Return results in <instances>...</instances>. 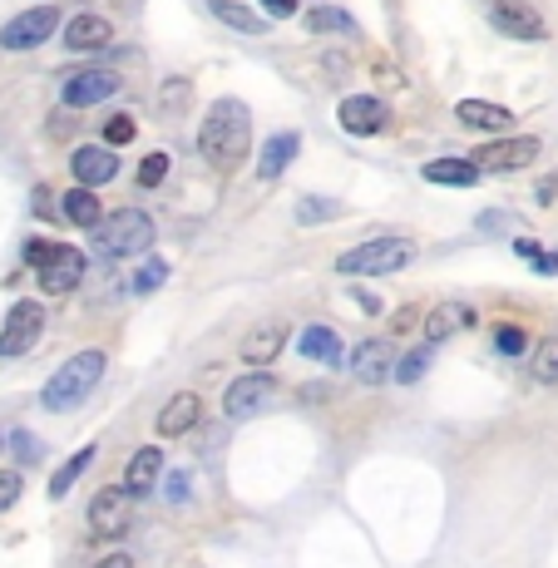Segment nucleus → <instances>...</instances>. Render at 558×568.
Returning a JSON list of instances; mask_svg holds the SVG:
<instances>
[{
  "label": "nucleus",
  "mask_w": 558,
  "mask_h": 568,
  "mask_svg": "<svg viewBox=\"0 0 558 568\" xmlns=\"http://www.w3.org/2000/svg\"><path fill=\"white\" fill-rule=\"evenodd\" d=\"M134 134H139V124H134L129 114H114V119L104 124V144H109V149H124Z\"/></svg>",
  "instance_id": "obj_36"
},
{
  "label": "nucleus",
  "mask_w": 558,
  "mask_h": 568,
  "mask_svg": "<svg viewBox=\"0 0 558 568\" xmlns=\"http://www.w3.org/2000/svg\"><path fill=\"white\" fill-rule=\"evenodd\" d=\"M416 262V243L410 237H371V243H356L336 258L342 277H390V272H406Z\"/></svg>",
  "instance_id": "obj_3"
},
{
  "label": "nucleus",
  "mask_w": 558,
  "mask_h": 568,
  "mask_svg": "<svg viewBox=\"0 0 558 568\" xmlns=\"http://www.w3.org/2000/svg\"><path fill=\"white\" fill-rule=\"evenodd\" d=\"M11 445H15V455H21L25 465H35V460H40V455H45V445H40V440H35V435H25V430H15V435H11Z\"/></svg>",
  "instance_id": "obj_38"
},
{
  "label": "nucleus",
  "mask_w": 558,
  "mask_h": 568,
  "mask_svg": "<svg viewBox=\"0 0 558 568\" xmlns=\"http://www.w3.org/2000/svg\"><path fill=\"white\" fill-rule=\"evenodd\" d=\"M183 99H188V79H169V85H163V109H169V114H183Z\"/></svg>",
  "instance_id": "obj_39"
},
{
  "label": "nucleus",
  "mask_w": 558,
  "mask_h": 568,
  "mask_svg": "<svg viewBox=\"0 0 558 568\" xmlns=\"http://www.w3.org/2000/svg\"><path fill=\"white\" fill-rule=\"evenodd\" d=\"M109 40H114V25H109L104 15H95V11L70 15V25H65V45H70L75 54H85V50H104Z\"/></svg>",
  "instance_id": "obj_19"
},
{
  "label": "nucleus",
  "mask_w": 558,
  "mask_h": 568,
  "mask_svg": "<svg viewBox=\"0 0 558 568\" xmlns=\"http://www.w3.org/2000/svg\"><path fill=\"white\" fill-rule=\"evenodd\" d=\"M114 95H119V70H109V65H89L65 79V109H89Z\"/></svg>",
  "instance_id": "obj_14"
},
{
  "label": "nucleus",
  "mask_w": 558,
  "mask_h": 568,
  "mask_svg": "<svg viewBox=\"0 0 558 568\" xmlns=\"http://www.w3.org/2000/svg\"><path fill=\"white\" fill-rule=\"evenodd\" d=\"M85 272H89V258L79 252L75 243H54L50 258L35 268V277H40L45 297H65V292H75L79 282H85Z\"/></svg>",
  "instance_id": "obj_5"
},
{
  "label": "nucleus",
  "mask_w": 558,
  "mask_h": 568,
  "mask_svg": "<svg viewBox=\"0 0 558 568\" xmlns=\"http://www.w3.org/2000/svg\"><path fill=\"white\" fill-rule=\"evenodd\" d=\"M129 519H134V494L124 484H109V490H99L89 499V534L95 539H119L129 529Z\"/></svg>",
  "instance_id": "obj_8"
},
{
  "label": "nucleus",
  "mask_w": 558,
  "mask_h": 568,
  "mask_svg": "<svg viewBox=\"0 0 558 568\" xmlns=\"http://www.w3.org/2000/svg\"><path fill=\"white\" fill-rule=\"evenodd\" d=\"M386 119H390V109H386V99H376V95H351V99H342V109H336V124H342L346 134H356V139L381 134L386 129Z\"/></svg>",
  "instance_id": "obj_13"
},
{
  "label": "nucleus",
  "mask_w": 558,
  "mask_h": 568,
  "mask_svg": "<svg viewBox=\"0 0 558 568\" xmlns=\"http://www.w3.org/2000/svg\"><path fill=\"white\" fill-rule=\"evenodd\" d=\"M95 568H134V558L124 554V548H119V554H104V558H99Z\"/></svg>",
  "instance_id": "obj_44"
},
{
  "label": "nucleus",
  "mask_w": 558,
  "mask_h": 568,
  "mask_svg": "<svg viewBox=\"0 0 558 568\" xmlns=\"http://www.w3.org/2000/svg\"><path fill=\"white\" fill-rule=\"evenodd\" d=\"M396 342H381V336H371V342H356V351L346 356V366H351V375L361 381V386H386L390 375H396Z\"/></svg>",
  "instance_id": "obj_10"
},
{
  "label": "nucleus",
  "mask_w": 558,
  "mask_h": 568,
  "mask_svg": "<svg viewBox=\"0 0 558 568\" xmlns=\"http://www.w3.org/2000/svg\"><path fill=\"white\" fill-rule=\"evenodd\" d=\"M470 326H480V311L464 307V301H441V307H430L425 317H420V332H425L430 346L450 342V336L470 332Z\"/></svg>",
  "instance_id": "obj_15"
},
{
  "label": "nucleus",
  "mask_w": 558,
  "mask_h": 568,
  "mask_svg": "<svg viewBox=\"0 0 558 568\" xmlns=\"http://www.w3.org/2000/svg\"><path fill=\"white\" fill-rule=\"evenodd\" d=\"M554 198H558V183L544 178V183H538V203H554Z\"/></svg>",
  "instance_id": "obj_45"
},
{
  "label": "nucleus",
  "mask_w": 558,
  "mask_h": 568,
  "mask_svg": "<svg viewBox=\"0 0 558 568\" xmlns=\"http://www.w3.org/2000/svg\"><path fill=\"white\" fill-rule=\"evenodd\" d=\"M0 445H5V435H0Z\"/></svg>",
  "instance_id": "obj_47"
},
{
  "label": "nucleus",
  "mask_w": 558,
  "mask_h": 568,
  "mask_svg": "<svg viewBox=\"0 0 558 568\" xmlns=\"http://www.w3.org/2000/svg\"><path fill=\"white\" fill-rule=\"evenodd\" d=\"M163 480V455L159 445H144V450H134L129 470H124V490L134 494V499H144V494H153Z\"/></svg>",
  "instance_id": "obj_20"
},
{
  "label": "nucleus",
  "mask_w": 558,
  "mask_h": 568,
  "mask_svg": "<svg viewBox=\"0 0 558 568\" xmlns=\"http://www.w3.org/2000/svg\"><path fill=\"white\" fill-rule=\"evenodd\" d=\"M169 169H173V159H169V153H149V159H144L139 163V188H159V183L163 178H169Z\"/></svg>",
  "instance_id": "obj_35"
},
{
  "label": "nucleus",
  "mask_w": 558,
  "mask_h": 568,
  "mask_svg": "<svg viewBox=\"0 0 558 568\" xmlns=\"http://www.w3.org/2000/svg\"><path fill=\"white\" fill-rule=\"evenodd\" d=\"M95 455H99V445H85V450H75V455H70V460L50 474V499H65V494L79 484V474H85L89 465H95Z\"/></svg>",
  "instance_id": "obj_27"
},
{
  "label": "nucleus",
  "mask_w": 558,
  "mask_h": 568,
  "mask_svg": "<svg viewBox=\"0 0 558 568\" xmlns=\"http://www.w3.org/2000/svg\"><path fill=\"white\" fill-rule=\"evenodd\" d=\"M262 15H272V21H287V15H297V0H258Z\"/></svg>",
  "instance_id": "obj_40"
},
{
  "label": "nucleus",
  "mask_w": 558,
  "mask_h": 568,
  "mask_svg": "<svg viewBox=\"0 0 558 568\" xmlns=\"http://www.w3.org/2000/svg\"><path fill=\"white\" fill-rule=\"evenodd\" d=\"M21 490H25L21 470H0V515H5V509H11V504L21 499Z\"/></svg>",
  "instance_id": "obj_37"
},
{
  "label": "nucleus",
  "mask_w": 558,
  "mask_h": 568,
  "mask_svg": "<svg viewBox=\"0 0 558 568\" xmlns=\"http://www.w3.org/2000/svg\"><path fill=\"white\" fill-rule=\"evenodd\" d=\"M163 282H169V262L163 258H149L139 268V277H134V292H139V297H149V292H159Z\"/></svg>",
  "instance_id": "obj_34"
},
{
  "label": "nucleus",
  "mask_w": 558,
  "mask_h": 568,
  "mask_svg": "<svg viewBox=\"0 0 558 568\" xmlns=\"http://www.w3.org/2000/svg\"><path fill=\"white\" fill-rule=\"evenodd\" d=\"M514 252L534 262V272H544V277H548V272H558V252H544L534 237H514Z\"/></svg>",
  "instance_id": "obj_33"
},
{
  "label": "nucleus",
  "mask_w": 558,
  "mask_h": 568,
  "mask_svg": "<svg viewBox=\"0 0 558 568\" xmlns=\"http://www.w3.org/2000/svg\"><path fill=\"white\" fill-rule=\"evenodd\" d=\"M114 5H119V11H139L144 0H114Z\"/></svg>",
  "instance_id": "obj_46"
},
{
  "label": "nucleus",
  "mask_w": 558,
  "mask_h": 568,
  "mask_svg": "<svg viewBox=\"0 0 558 568\" xmlns=\"http://www.w3.org/2000/svg\"><path fill=\"white\" fill-rule=\"evenodd\" d=\"M430 361H435V346H430V342L416 346V351H406V356L396 361V386H416L420 375L430 371Z\"/></svg>",
  "instance_id": "obj_29"
},
{
  "label": "nucleus",
  "mask_w": 558,
  "mask_h": 568,
  "mask_svg": "<svg viewBox=\"0 0 558 568\" xmlns=\"http://www.w3.org/2000/svg\"><path fill=\"white\" fill-rule=\"evenodd\" d=\"M282 346H287V326H282V322H268V326H258V332H247L243 361H247V366H272V361L282 356Z\"/></svg>",
  "instance_id": "obj_21"
},
{
  "label": "nucleus",
  "mask_w": 558,
  "mask_h": 568,
  "mask_svg": "<svg viewBox=\"0 0 558 568\" xmlns=\"http://www.w3.org/2000/svg\"><path fill=\"white\" fill-rule=\"evenodd\" d=\"M455 119H460L464 129H480V134L514 129V109L494 104V99H460V104H455Z\"/></svg>",
  "instance_id": "obj_17"
},
{
  "label": "nucleus",
  "mask_w": 558,
  "mask_h": 568,
  "mask_svg": "<svg viewBox=\"0 0 558 568\" xmlns=\"http://www.w3.org/2000/svg\"><path fill=\"white\" fill-rule=\"evenodd\" d=\"M45 332V307L40 301H15L11 311H5V322H0V361H15V356H25L35 342H40Z\"/></svg>",
  "instance_id": "obj_6"
},
{
  "label": "nucleus",
  "mask_w": 558,
  "mask_h": 568,
  "mask_svg": "<svg viewBox=\"0 0 558 568\" xmlns=\"http://www.w3.org/2000/svg\"><path fill=\"white\" fill-rule=\"evenodd\" d=\"M272 400H277V381H272L262 366H252V371L237 375L233 386L223 391V416L227 420H247V416H258V410H268Z\"/></svg>",
  "instance_id": "obj_7"
},
{
  "label": "nucleus",
  "mask_w": 558,
  "mask_h": 568,
  "mask_svg": "<svg viewBox=\"0 0 558 568\" xmlns=\"http://www.w3.org/2000/svg\"><path fill=\"white\" fill-rule=\"evenodd\" d=\"M198 420H203V400H198V391H178V396L159 410V435L178 440V435H188Z\"/></svg>",
  "instance_id": "obj_18"
},
{
  "label": "nucleus",
  "mask_w": 558,
  "mask_h": 568,
  "mask_svg": "<svg viewBox=\"0 0 558 568\" xmlns=\"http://www.w3.org/2000/svg\"><path fill=\"white\" fill-rule=\"evenodd\" d=\"M489 21H494V30L499 35H509V40H529V45H538L548 35V25H544V15L529 5V0H494L489 5Z\"/></svg>",
  "instance_id": "obj_11"
},
{
  "label": "nucleus",
  "mask_w": 558,
  "mask_h": 568,
  "mask_svg": "<svg viewBox=\"0 0 558 568\" xmlns=\"http://www.w3.org/2000/svg\"><path fill=\"white\" fill-rule=\"evenodd\" d=\"M297 149H301V134H272L268 139V149H262V159H258V178L262 183H272V178H282V173L292 169V159H297Z\"/></svg>",
  "instance_id": "obj_23"
},
{
  "label": "nucleus",
  "mask_w": 558,
  "mask_h": 568,
  "mask_svg": "<svg viewBox=\"0 0 558 568\" xmlns=\"http://www.w3.org/2000/svg\"><path fill=\"white\" fill-rule=\"evenodd\" d=\"M60 213H65L75 227H89V233H95V227L104 223V208H99V194H95V188H85V183H79V188H70L65 203H60Z\"/></svg>",
  "instance_id": "obj_26"
},
{
  "label": "nucleus",
  "mask_w": 558,
  "mask_h": 568,
  "mask_svg": "<svg viewBox=\"0 0 558 568\" xmlns=\"http://www.w3.org/2000/svg\"><path fill=\"white\" fill-rule=\"evenodd\" d=\"M50 247H54V243H45V237H35V243H25V262H30V268H40V262L50 258Z\"/></svg>",
  "instance_id": "obj_42"
},
{
  "label": "nucleus",
  "mask_w": 558,
  "mask_h": 568,
  "mask_svg": "<svg viewBox=\"0 0 558 568\" xmlns=\"http://www.w3.org/2000/svg\"><path fill=\"white\" fill-rule=\"evenodd\" d=\"M494 351L499 356H529V332L519 322H499L494 326Z\"/></svg>",
  "instance_id": "obj_31"
},
{
  "label": "nucleus",
  "mask_w": 558,
  "mask_h": 568,
  "mask_svg": "<svg viewBox=\"0 0 558 568\" xmlns=\"http://www.w3.org/2000/svg\"><path fill=\"white\" fill-rule=\"evenodd\" d=\"M163 494H169V504H188V480H183V474H169V480H163Z\"/></svg>",
  "instance_id": "obj_41"
},
{
  "label": "nucleus",
  "mask_w": 558,
  "mask_h": 568,
  "mask_svg": "<svg viewBox=\"0 0 558 568\" xmlns=\"http://www.w3.org/2000/svg\"><path fill=\"white\" fill-rule=\"evenodd\" d=\"M346 203H336V198H301L297 203V218L301 223H326V218H342Z\"/></svg>",
  "instance_id": "obj_32"
},
{
  "label": "nucleus",
  "mask_w": 558,
  "mask_h": 568,
  "mask_svg": "<svg viewBox=\"0 0 558 568\" xmlns=\"http://www.w3.org/2000/svg\"><path fill=\"white\" fill-rule=\"evenodd\" d=\"M54 30H60V11H54V5H35V11L0 25V50H35V45H45Z\"/></svg>",
  "instance_id": "obj_9"
},
{
  "label": "nucleus",
  "mask_w": 558,
  "mask_h": 568,
  "mask_svg": "<svg viewBox=\"0 0 558 568\" xmlns=\"http://www.w3.org/2000/svg\"><path fill=\"white\" fill-rule=\"evenodd\" d=\"M149 243H153V218L144 213V208H119V213H109L104 223L95 227L99 258H109V262L134 258V252H144Z\"/></svg>",
  "instance_id": "obj_4"
},
{
  "label": "nucleus",
  "mask_w": 558,
  "mask_h": 568,
  "mask_svg": "<svg viewBox=\"0 0 558 568\" xmlns=\"http://www.w3.org/2000/svg\"><path fill=\"white\" fill-rule=\"evenodd\" d=\"M297 351L307 356V361H322V366L346 361V342L332 332V326H307V332L297 336Z\"/></svg>",
  "instance_id": "obj_24"
},
{
  "label": "nucleus",
  "mask_w": 558,
  "mask_h": 568,
  "mask_svg": "<svg viewBox=\"0 0 558 568\" xmlns=\"http://www.w3.org/2000/svg\"><path fill=\"white\" fill-rule=\"evenodd\" d=\"M198 153L218 173L243 169L247 153H252V109L243 99H218L198 124Z\"/></svg>",
  "instance_id": "obj_1"
},
{
  "label": "nucleus",
  "mask_w": 558,
  "mask_h": 568,
  "mask_svg": "<svg viewBox=\"0 0 558 568\" xmlns=\"http://www.w3.org/2000/svg\"><path fill=\"white\" fill-rule=\"evenodd\" d=\"M529 371H534L538 386H558V342H554V336L534 346V361H529Z\"/></svg>",
  "instance_id": "obj_30"
},
{
  "label": "nucleus",
  "mask_w": 558,
  "mask_h": 568,
  "mask_svg": "<svg viewBox=\"0 0 558 568\" xmlns=\"http://www.w3.org/2000/svg\"><path fill=\"white\" fill-rule=\"evenodd\" d=\"M70 173H75V183H85V188H104V183L119 178V153L109 149V144H79V149L70 153Z\"/></svg>",
  "instance_id": "obj_16"
},
{
  "label": "nucleus",
  "mask_w": 558,
  "mask_h": 568,
  "mask_svg": "<svg viewBox=\"0 0 558 568\" xmlns=\"http://www.w3.org/2000/svg\"><path fill=\"white\" fill-rule=\"evenodd\" d=\"M208 11H213V21H223L237 35H268V15L243 5V0H208Z\"/></svg>",
  "instance_id": "obj_22"
},
{
  "label": "nucleus",
  "mask_w": 558,
  "mask_h": 568,
  "mask_svg": "<svg viewBox=\"0 0 558 568\" xmlns=\"http://www.w3.org/2000/svg\"><path fill=\"white\" fill-rule=\"evenodd\" d=\"M104 366H109V356L99 351V346H85V351H75L60 371L45 381V391H40V406L45 410H75L79 400L89 396V391L99 386V375H104Z\"/></svg>",
  "instance_id": "obj_2"
},
{
  "label": "nucleus",
  "mask_w": 558,
  "mask_h": 568,
  "mask_svg": "<svg viewBox=\"0 0 558 568\" xmlns=\"http://www.w3.org/2000/svg\"><path fill=\"white\" fill-rule=\"evenodd\" d=\"M307 30L312 35H351L356 21L346 11H336V5H312V11H307Z\"/></svg>",
  "instance_id": "obj_28"
},
{
  "label": "nucleus",
  "mask_w": 558,
  "mask_h": 568,
  "mask_svg": "<svg viewBox=\"0 0 558 568\" xmlns=\"http://www.w3.org/2000/svg\"><path fill=\"white\" fill-rule=\"evenodd\" d=\"M544 153V144L534 139V134H514V139H499L489 144V149H480V169L484 173H514V169H529V163Z\"/></svg>",
  "instance_id": "obj_12"
},
{
  "label": "nucleus",
  "mask_w": 558,
  "mask_h": 568,
  "mask_svg": "<svg viewBox=\"0 0 558 568\" xmlns=\"http://www.w3.org/2000/svg\"><path fill=\"white\" fill-rule=\"evenodd\" d=\"M420 173H425V183H441V188H474L484 169L474 159H430Z\"/></svg>",
  "instance_id": "obj_25"
},
{
  "label": "nucleus",
  "mask_w": 558,
  "mask_h": 568,
  "mask_svg": "<svg viewBox=\"0 0 558 568\" xmlns=\"http://www.w3.org/2000/svg\"><path fill=\"white\" fill-rule=\"evenodd\" d=\"M356 307H361L365 317H381V311H386V301H381L376 292H356Z\"/></svg>",
  "instance_id": "obj_43"
}]
</instances>
